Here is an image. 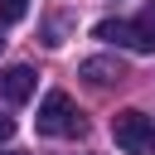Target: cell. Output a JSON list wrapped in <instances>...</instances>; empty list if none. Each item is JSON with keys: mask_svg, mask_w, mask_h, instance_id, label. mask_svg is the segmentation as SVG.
I'll return each instance as SVG.
<instances>
[{"mask_svg": "<svg viewBox=\"0 0 155 155\" xmlns=\"http://www.w3.org/2000/svg\"><path fill=\"white\" fill-rule=\"evenodd\" d=\"M39 131L44 136H82V116L68 92H48L39 102Z\"/></svg>", "mask_w": 155, "mask_h": 155, "instance_id": "cell-1", "label": "cell"}, {"mask_svg": "<svg viewBox=\"0 0 155 155\" xmlns=\"http://www.w3.org/2000/svg\"><path fill=\"white\" fill-rule=\"evenodd\" d=\"M111 136H116V145H121L126 155H150V145H155V126H150V116L136 111V107L111 116Z\"/></svg>", "mask_w": 155, "mask_h": 155, "instance_id": "cell-2", "label": "cell"}, {"mask_svg": "<svg viewBox=\"0 0 155 155\" xmlns=\"http://www.w3.org/2000/svg\"><path fill=\"white\" fill-rule=\"evenodd\" d=\"M92 34H97L102 44H116V48H131V53H155V39H150L140 24H131V19H102Z\"/></svg>", "mask_w": 155, "mask_h": 155, "instance_id": "cell-3", "label": "cell"}, {"mask_svg": "<svg viewBox=\"0 0 155 155\" xmlns=\"http://www.w3.org/2000/svg\"><path fill=\"white\" fill-rule=\"evenodd\" d=\"M34 87H39V78H34V68L29 63H10L5 73H0V102H29L34 97Z\"/></svg>", "mask_w": 155, "mask_h": 155, "instance_id": "cell-4", "label": "cell"}, {"mask_svg": "<svg viewBox=\"0 0 155 155\" xmlns=\"http://www.w3.org/2000/svg\"><path fill=\"white\" fill-rule=\"evenodd\" d=\"M92 87H111V82H121L126 78V63L121 58H82V68H78Z\"/></svg>", "mask_w": 155, "mask_h": 155, "instance_id": "cell-5", "label": "cell"}, {"mask_svg": "<svg viewBox=\"0 0 155 155\" xmlns=\"http://www.w3.org/2000/svg\"><path fill=\"white\" fill-rule=\"evenodd\" d=\"M24 15H29V0H0V29L5 24H19Z\"/></svg>", "mask_w": 155, "mask_h": 155, "instance_id": "cell-6", "label": "cell"}, {"mask_svg": "<svg viewBox=\"0 0 155 155\" xmlns=\"http://www.w3.org/2000/svg\"><path fill=\"white\" fill-rule=\"evenodd\" d=\"M136 24H140V29H145V34H150V39H155V0H150V5H145V15H140V19H136Z\"/></svg>", "mask_w": 155, "mask_h": 155, "instance_id": "cell-7", "label": "cell"}, {"mask_svg": "<svg viewBox=\"0 0 155 155\" xmlns=\"http://www.w3.org/2000/svg\"><path fill=\"white\" fill-rule=\"evenodd\" d=\"M10 136H15V121H10V116H0V145H5Z\"/></svg>", "mask_w": 155, "mask_h": 155, "instance_id": "cell-8", "label": "cell"}, {"mask_svg": "<svg viewBox=\"0 0 155 155\" xmlns=\"http://www.w3.org/2000/svg\"><path fill=\"white\" fill-rule=\"evenodd\" d=\"M5 155H19V150H5Z\"/></svg>", "mask_w": 155, "mask_h": 155, "instance_id": "cell-9", "label": "cell"}, {"mask_svg": "<svg viewBox=\"0 0 155 155\" xmlns=\"http://www.w3.org/2000/svg\"><path fill=\"white\" fill-rule=\"evenodd\" d=\"M0 44H5V39H0Z\"/></svg>", "mask_w": 155, "mask_h": 155, "instance_id": "cell-10", "label": "cell"}]
</instances>
